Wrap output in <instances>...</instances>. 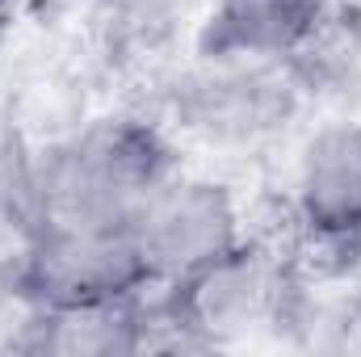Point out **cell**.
<instances>
[{
    "label": "cell",
    "mask_w": 361,
    "mask_h": 357,
    "mask_svg": "<svg viewBox=\"0 0 361 357\" xmlns=\"http://www.w3.org/2000/svg\"><path fill=\"white\" fill-rule=\"evenodd\" d=\"M180 164V143L152 109H118L34 143L30 227H126L139 202Z\"/></svg>",
    "instance_id": "6da1fadb"
},
{
    "label": "cell",
    "mask_w": 361,
    "mask_h": 357,
    "mask_svg": "<svg viewBox=\"0 0 361 357\" xmlns=\"http://www.w3.org/2000/svg\"><path fill=\"white\" fill-rule=\"evenodd\" d=\"M130 248L152 290L177 286L248 240V210L240 189L210 169L177 164L126 223Z\"/></svg>",
    "instance_id": "277c9868"
},
{
    "label": "cell",
    "mask_w": 361,
    "mask_h": 357,
    "mask_svg": "<svg viewBox=\"0 0 361 357\" xmlns=\"http://www.w3.org/2000/svg\"><path fill=\"white\" fill-rule=\"evenodd\" d=\"M341 13V0H210L193 25V55L294 63Z\"/></svg>",
    "instance_id": "52a82bcc"
},
{
    "label": "cell",
    "mask_w": 361,
    "mask_h": 357,
    "mask_svg": "<svg viewBox=\"0 0 361 357\" xmlns=\"http://www.w3.org/2000/svg\"><path fill=\"white\" fill-rule=\"evenodd\" d=\"M286 206L298 253L357 257L361 253V118H328L302 135Z\"/></svg>",
    "instance_id": "8992f818"
},
{
    "label": "cell",
    "mask_w": 361,
    "mask_h": 357,
    "mask_svg": "<svg viewBox=\"0 0 361 357\" xmlns=\"http://www.w3.org/2000/svg\"><path fill=\"white\" fill-rule=\"evenodd\" d=\"M8 349L55 357H126L152 349V294L89 307H13Z\"/></svg>",
    "instance_id": "ba28073f"
},
{
    "label": "cell",
    "mask_w": 361,
    "mask_h": 357,
    "mask_svg": "<svg viewBox=\"0 0 361 357\" xmlns=\"http://www.w3.org/2000/svg\"><path fill=\"white\" fill-rule=\"evenodd\" d=\"M324 328H328L332 345L361 353V273L349 282V290L336 298V307L328 311V324Z\"/></svg>",
    "instance_id": "30bf717a"
},
{
    "label": "cell",
    "mask_w": 361,
    "mask_h": 357,
    "mask_svg": "<svg viewBox=\"0 0 361 357\" xmlns=\"http://www.w3.org/2000/svg\"><path fill=\"white\" fill-rule=\"evenodd\" d=\"M302 89L286 63L193 55L177 63L156 97V118L180 147L202 152H252L298 114Z\"/></svg>",
    "instance_id": "3957f363"
},
{
    "label": "cell",
    "mask_w": 361,
    "mask_h": 357,
    "mask_svg": "<svg viewBox=\"0 0 361 357\" xmlns=\"http://www.w3.org/2000/svg\"><path fill=\"white\" fill-rule=\"evenodd\" d=\"M0 273L25 307H89L152 294L126 227L34 223L0 261Z\"/></svg>",
    "instance_id": "5b68a950"
},
{
    "label": "cell",
    "mask_w": 361,
    "mask_h": 357,
    "mask_svg": "<svg viewBox=\"0 0 361 357\" xmlns=\"http://www.w3.org/2000/svg\"><path fill=\"white\" fill-rule=\"evenodd\" d=\"M185 17V0H92V30L118 59L160 55Z\"/></svg>",
    "instance_id": "9c48e42d"
},
{
    "label": "cell",
    "mask_w": 361,
    "mask_h": 357,
    "mask_svg": "<svg viewBox=\"0 0 361 357\" xmlns=\"http://www.w3.org/2000/svg\"><path fill=\"white\" fill-rule=\"evenodd\" d=\"M4 298H13V294H8V286H4V273H0V303H4Z\"/></svg>",
    "instance_id": "8fae6325"
},
{
    "label": "cell",
    "mask_w": 361,
    "mask_h": 357,
    "mask_svg": "<svg viewBox=\"0 0 361 357\" xmlns=\"http://www.w3.org/2000/svg\"><path fill=\"white\" fill-rule=\"evenodd\" d=\"M311 320L302 265L248 236L177 286L152 290V349H227Z\"/></svg>",
    "instance_id": "7a4b0ae2"
}]
</instances>
